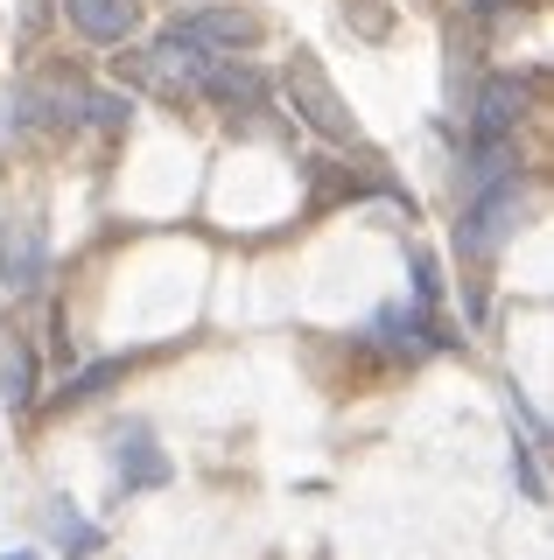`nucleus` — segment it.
<instances>
[{
    "label": "nucleus",
    "mask_w": 554,
    "mask_h": 560,
    "mask_svg": "<svg viewBox=\"0 0 554 560\" xmlns=\"http://www.w3.org/2000/svg\"><path fill=\"white\" fill-rule=\"evenodd\" d=\"M281 84H288V98H296V113H302L323 140H358L351 105L337 98V84L323 78V63H316V57H296V63L281 70Z\"/></svg>",
    "instance_id": "nucleus-1"
},
{
    "label": "nucleus",
    "mask_w": 554,
    "mask_h": 560,
    "mask_svg": "<svg viewBox=\"0 0 554 560\" xmlns=\"http://www.w3.org/2000/svg\"><path fill=\"white\" fill-rule=\"evenodd\" d=\"M49 280V232L36 210H22V218L0 224V288L8 294H36Z\"/></svg>",
    "instance_id": "nucleus-2"
},
{
    "label": "nucleus",
    "mask_w": 554,
    "mask_h": 560,
    "mask_svg": "<svg viewBox=\"0 0 554 560\" xmlns=\"http://www.w3.org/2000/svg\"><path fill=\"white\" fill-rule=\"evenodd\" d=\"M512 224H519V175H506V183H492V189L471 197V210H463V253L498 259L506 238H512Z\"/></svg>",
    "instance_id": "nucleus-3"
},
{
    "label": "nucleus",
    "mask_w": 554,
    "mask_h": 560,
    "mask_svg": "<svg viewBox=\"0 0 554 560\" xmlns=\"http://www.w3.org/2000/svg\"><path fill=\"white\" fill-rule=\"evenodd\" d=\"M113 483L127 490H154V483H169V455L154 448V434H148V420H127V428L113 434Z\"/></svg>",
    "instance_id": "nucleus-4"
},
{
    "label": "nucleus",
    "mask_w": 554,
    "mask_h": 560,
    "mask_svg": "<svg viewBox=\"0 0 554 560\" xmlns=\"http://www.w3.org/2000/svg\"><path fill=\"white\" fill-rule=\"evenodd\" d=\"M519 113H527V78H484V92L471 105V140L492 148V140L519 133Z\"/></svg>",
    "instance_id": "nucleus-5"
},
{
    "label": "nucleus",
    "mask_w": 554,
    "mask_h": 560,
    "mask_svg": "<svg viewBox=\"0 0 554 560\" xmlns=\"http://www.w3.org/2000/svg\"><path fill=\"white\" fill-rule=\"evenodd\" d=\"M176 28L189 35V43L218 49V57H232V49L253 43V14H246V8H183Z\"/></svg>",
    "instance_id": "nucleus-6"
},
{
    "label": "nucleus",
    "mask_w": 554,
    "mask_h": 560,
    "mask_svg": "<svg viewBox=\"0 0 554 560\" xmlns=\"http://www.w3.org/2000/svg\"><path fill=\"white\" fill-rule=\"evenodd\" d=\"M197 98L224 105V113H259V105H267V78H259V70H253L246 57H218Z\"/></svg>",
    "instance_id": "nucleus-7"
},
{
    "label": "nucleus",
    "mask_w": 554,
    "mask_h": 560,
    "mask_svg": "<svg viewBox=\"0 0 554 560\" xmlns=\"http://www.w3.org/2000/svg\"><path fill=\"white\" fill-rule=\"evenodd\" d=\"M64 14L84 43H127L141 22V0H64Z\"/></svg>",
    "instance_id": "nucleus-8"
},
{
    "label": "nucleus",
    "mask_w": 554,
    "mask_h": 560,
    "mask_svg": "<svg viewBox=\"0 0 554 560\" xmlns=\"http://www.w3.org/2000/svg\"><path fill=\"white\" fill-rule=\"evenodd\" d=\"M49 539H57V547L71 553V560H92V553H99V539H106V533H99V525L84 518L71 498H49Z\"/></svg>",
    "instance_id": "nucleus-9"
},
{
    "label": "nucleus",
    "mask_w": 554,
    "mask_h": 560,
    "mask_svg": "<svg viewBox=\"0 0 554 560\" xmlns=\"http://www.w3.org/2000/svg\"><path fill=\"white\" fill-rule=\"evenodd\" d=\"M0 385H8L0 399H8V407L22 413L28 399H36V350H8V372H0Z\"/></svg>",
    "instance_id": "nucleus-10"
},
{
    "label": "nucleus",
    "mask_w": 554,
    "mask_h": 560,
    "mask_svg": "<svg viewBox=\"0 0 554 560\" xmlns=\"http://www.w3.org/2000/svg\"><path fill=\"white\" fill-rule=\"evenodd\" d=\"M127 372V358H99L92 372H78V378H64V399H99V385Z\"/></svg>",
    "instance_id": "nucleus-11"
},
{
    "label": "nucleus",
    "mask_w": 554,
    "mask_h": 560,
    "mask_svg": "<svg viewBox=\"0 0 554 560\" xmlns=\"http://www.w3.org/2000/svg\"><path fill=\"white\" fill-rule=\"evenodd\" d=\"M0 560H43V553H28V547H14V553H0Z\"/></svg>",
    "instance_id": "nucleus-12"
},
{
    "label": "nucleus",
    "mask_w": 554,
    "mask_h": 560,
    "mask_svg": "<svg viewBox=\"0 0 554 560\" xmlns=\"http://www.w3.org/2000/svg\"><path fill=\"white\" fill-rule=\"evenodd\" d=\"M477 8H484V14H498V8H512V0H477Z\"/></svg>",
    "instance_id": "nucleus-13"
}]
</instances>
